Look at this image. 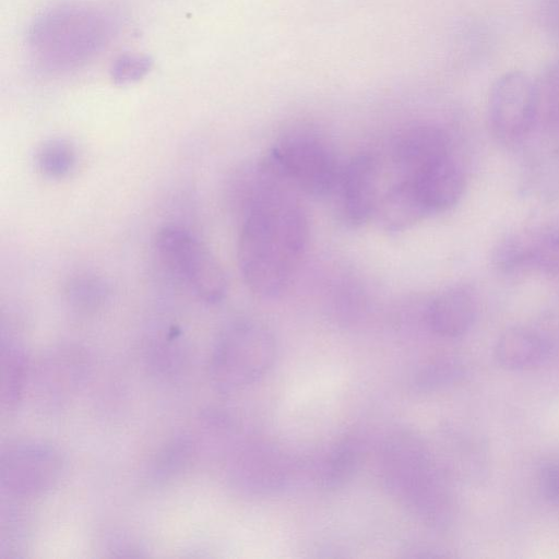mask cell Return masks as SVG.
I'll return each instance as SVG.
<instances>
[{"label": "cell", "instance_id": "44dd1931", "mask_svg": "<svg viewBox=\"0 0 559 559\" xmlns=\"http://www.w3.org/2000/svg\"><path fill=\"white\" fill-rule=\"evenodd\" d=\"M152 59L140 53H123L115 59L110 68L115 83L127 85L144 78L152 68Z\"/></svg>", "mask_w": 559, "mask_h": 559}, {"label": "cell", "instance_id": "5bb4252c", "mask_svg": "<svg viewBox=\"0 0 559 559\" xmlns=\"http://www.w3.org/2000/svg\"><path fill=\"white\" fill-rule=\"evenodd\" d=\"M374 215L384 229L393 233L403 231L427 216L409 186L402 179L379 200Z\"/></svg>", "mask_w": 559, "mask_h": 559}, {"label": "cell", "instance_id": "8992f818", "mask_svg": "<svg viewBox=\"0 0 559 559\" xmlns=\"http://www.w3.org/2000/svg\"><path fill=\"white\" fill-rule=\"evenodd\" d=\"M163 263L202 300L219 302L227 293L226 275L198 238L180 227L166 226L155 239Z\"/></svg>", "mask_w": 559, "mask_h": 559}, {"label": "cell", "instance_id": "ffe728a7", "mask_svg": "<svg viewBox=\"0 0 559 559\" xmlns=\"http://www.w3.org/2000/svg\"><path fill=\"white\" fill-rule=\"evenodd\" d=\"M75 160L72 145L64 140H49L40 145L36 162L40 171L50 178H61L68 175Z\"/></svg>", "mask_w": 559, "mask_h": 559}, {"label": "cell", "instance_id": "5b68a950", "mask_svg": "<svg viewBox=\"0 0 559 559\" xmlns=\"http://www.w3.org/2000/svg\"><path fill=\"white\" fill-rule=\"evenodd\" d=\"M265 159L290 186L316 197L333 192L342 168L330 145L308 132L286 136Z\"/></svg>", "mask_w": 559, "mask_h": 559}, {"label": "cell", "instance_id": "52a82bcc", "mask_svg": "<svg viewBox=\"0 0 559 559\" xmlns=\"http://www.w3.org/2000/svg\"><path fill=\"white\" fill-rule=\"evenodd\" d=\"M64 469L61 452L39 440H16L1 450L0 484L9 499L40 496L59 481Z\"/></svg>", "mask_w": 559, "mask_h": 559}, {"label": "cell", "instance_id": "d4e9b609", "mask_svg": "<svg viewBox=\"0 0 559 559\" xmlns=\"http://www.w3.org/2000/svg\"><path fill=\"white\" fill-rule=\"evenodd\" d=\"M540 20L548 35L559 44V0H542Z\"/></svg>", "mask_w": 559, "mask_h": 559}, {"label": "cell", "instance_id": "8fae6325", "mask_svg": "<svg viewBox=\"0 0 559 559\" xmlns=\"http://www.w3.org/2000/svg\"><path fill=\"white\" fill-rule=\"evenodd\" d=\"M451 154L448 135L433 126H416L397 138L393 159L402 176L409 175Z\"/></svg>", "mask_w": 559, "mask_h": 559}, {"label": "cell", "instance_id": "7a4b0ae2", "mask_svg": "<svg viewBox=\"0 0 559 559\" xmlns=\"http://www.w3.org/2000/svg\"><path fill=\"white\" fill-rule=\"evenodd\" d=\"M118 27L117 15L104 5L86 1L56 3L32 21L26 36L27 50L41 70L69 72L100 55Z\"/></svg>", "mask_w": 559, "mask_h": 559}, {"label": "cell", "instance_id": "7c38bea8", "mask_svg": "<svg viewBox=\"0 0 559 559\" xmlns=\"http://www.w3.org/2000/svg\"><path fill=\"white\" fill-rule=\"evenodd\" d=\"M430 329L443 337L465 334L476 317V302L466 286L456 285L439 293L426 312Z\"/></svg>", "mask_w": 559, "mask_h": 559}, {"label": "cell", "instance_id": "603a6c76", "mask_svg": "<svg viewBox=\"0 0 559 559\" xmlns=\"http://www.w3.org/2000/svg\"><path fill=\"white\" fill-rule=\"evenodd\" d=\"M105 295V289L97 281L79 280L71 285L69 296L81 308L97 306Z\"/></svg>", "mask_w": 559, "mask_h": 559}, {"label": "cell", "instance_id": "e0dca14e", "mask_svg": "<svg viewBox=\"0 0 559 559\" xmlns=\"http://www.w3.org/2000/svg\"><path fill=\"white\" fill-rule=\"evenodd\" d=\"M194 453V443L186 433L168 440L155 454L150 466L148 477L156 484H164L180 475Z\"/></svg>", "mask_w": 559, "mask_h": 559}, {"label": "cell", "instance_id": "ba28073f", "mask_svg": "<svg viewBox=\"0 0 559 559\" xmlns=\"http://www.w3.org/2000/svg\"><path fill=\"white\" fill-rule=\"evenodd\" d=\"M488 121L499 143L514 146L523 142L535 128L534 81L520 71L499 76L489 93Z\"/></svg>", "mask_w": 559, "mask_h": 559}, {"label": "cell", "instance_id": "30bf717a", "mask_svg": "<svg viewBox=\"0 0 559 559\" xmlns=\"http://www.w3.org/2000/svg\"><path fill=\"white\" fill-rule=\"evenodd\" d=\"M401 179L409 186L427 216L455 205L465 187L463 171L452 155L402 176Z\"/></svg>", "mask_w": 559, "mask_h": 559}, {"label": "cell", "instance_id": "ac0fdd59", "mask_svg": "<svg viewBox=\"0 0 559 559\" xmlns=\"http://www.w3.org/2000/svg\"><path fill=\"white\" fill-rule=\"evenodd\" d=\"M360 455V444L357 440L347 438L338 442L323 465L321 485L326 489H338L345 486L357 472Z\"/></svg>", "mask_w": 559, "mask_h": 559}, {"label": "cell", "instance_id": "4fadbf2b", "mask_svg": "<svg viewBox=\"0 0 559 559\" xmlns=\"http://www.w3.org/2000/svg\"><path fill=\"white\" fill-rule=\"evenodd\" d=\"M547 340L526 326L507 329L497 340L493 354L497 362L508 370H527L542 365L549 355Z\"/></svg>", "mask_w": 559, "mask_h": 559}, {"label": "cell", "instance_id": "cb8c5ba5", "mask_svg": "<svg viewBox=\"0 0 559 559\" xmlns=\"http://www.w3.org/2000/svg\"><path fill=\"white\" fill-rule=\"evenodd\" d=\"M539 486L544 497L559 506V457L550 459L539 471Z\"/></svg>", "mask_w": 559, "mask_h": 559}, {"label": "cell", "instance_id": "9c48e42d", "mask_svg": "<svg viewBox=\"0 0 559 559\" xmlns=\"http://www.w3.org/2000/svg\"><path fill=\"white\" fill-rule=\"evenodd\" d=\"M379 169L369 153L355 155L342 166L335 188L336 213L348 227L364 225L376 214Z\"/></svg>", "mask_w": 559, "mask_h": 559}, {"label": "cell", "instance_id": "3957f363", "mask_svg": "<svg viewBox=\"0 0 559 559\" xmlns=\"http://www.w3.org/2000/svg\"><path fill=\"white\" fill-rule=\"evenodd\" d=\"M382 478L389 492L421 521L445 523L450 499L424 442L413 433L393 436L382 453Z\"/></svg>", "mask_w": 559, "mask_h": 559}, {"label": "cell", "instance_id": "9a60e30c", "mask_svg": "<svg viewBox=\"0 0 559 559\" xmlns=\"http://www.w3.org/2000/svg\"><path fill=\"white\" fill-rule=\"evenodd\" d=\"M1 406L13 409L21 401L28 372L24 348L11 338L1 341Z\"/></svg>", "mask_w": 559, "mask_h": 559}, {"label": "cell", "instance_id": "d6986e66", "mask_svg": "<svg viewBox=\"0 0 559 559\" xmlns=\"http://www.w3.org/2000/svg\"><path fill=\"white\" fill-rule=\"evenodd\" d=\"M535 128L551 129L559 126V61L543 70L536 81Z\"/></svg>", "mask_w": 559, "mask_h": 559}, {"label": "cell", "instance_id": "7402d4cb", "mask_svg": "<svg viewBox=\"0 0 559 559\" xmlns=\"http://www.w3.org/2000/svg\"><path fill=\"white\" fill-rule=\"evenodd\" d=\"M463 373L460 362L450 359L438 360L423 369L418 384L424 389L438 388L455 382Z\"/></svg>", "mask_w": 559, "mask_h": 559}, {"label": "cell", "instance_id": "277c9868", "mask_svg": "<svg viewBox=\"0 0 559 559\" xmlns=\"http://www.w3.org/2000/svg\"><path fill=\"white\" fill-rule=\"evenodd\" d=\"M272 331L254 320H238L219 334L210 359V376L222 392H235L259 381L276 357Z\"/></svg>", "mask_w": 559, "mask_h": 559}, {"label": "cell", "instance_id": "6da1fadb", "mask_svg": "<svg viewBox=\"0 0 559 559\" xmlns=\"http://www.w3.org/2000/svg\"><path fill=\"white\" fill-rule=\"evenodd\" d=\"M238 241L242 277L252 293L274 298L288 286L308 242V219L290 186L262 160L252 175Z\"/></svg>", "mask_w": 559, "mask_h": 559}, {"label": "cell", "instance_id": "2e32d148", "mask_svg": "<svg viewBox=\"0 0 559 559\" xmlns=\"http://www.w3.org/2000/svg\"><path fill=\"white\" fill-rule=\"evenodd\" d=\"M530 271L559 275V216L539 226L528 227Z\"/></svg>", "mask_w": 559, "mask_h": 559}]
</instances>
